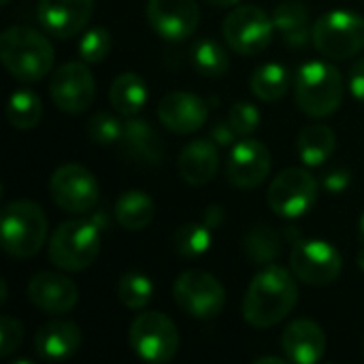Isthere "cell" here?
<instances>
[{
    "label": "cell",
    "mask_w": 364,
    "mask_h": 364,
    "mask_svg": "<svg viewBox=\"0 0 364 364\" xmlns=\"http://www.w3.org/2000/svg\"><path fill=\"white\" fill-rule=\"evenodd\" d=\"M299 288L284 267L262 269L250 284L243 299V318L256 328H271L296 307Z\"/></svg>",
    "instance_id": "obj_1"
},
{
    "label": "cell",
    "mask_w": 364,
    "mask_h": 364,
    "mask_svg": "<svg viewBox=\"0 0 364 364\" xmlns=\"http://www.w3.org/2000/svg\"><path fill=\"white\" fill-rule=\"evenodd\" d=\"M0 58L4 68L19 81L32 83L43 79L53 64V47L34 28L13 26L0 36Z\"/></svg>",
    "instance_id": "obj_2"
},
{
    "label": "cell",
    "mask_w": 364,
    "mask_h": 364,
    "mask_svg": "<svg viewBox=\"0 0 364 364\" xmlns=\"http://www.w3.org/2000/svg\"><path fill=\"white\" fill-rule=\"evenodd\" d=\"M102 250V226L94 218L70 220L55 228L49 243L51 262L68 273L87 269Z\"/></svg>",
    "instance_id": "obj_3"
},
{
    "label": "cell",
    "mask_w": 364,
    "mask_h": 364,
    "mask_svg": "<svg viewBox=\"0 0 364 364\" xmlns=\"http://www.w3.org/2000/svg\"><path fill=\"white\" fill-rule=\"evenodd\" d=\"M294 98L309 117L333 115L343 100V77L328 62H307L296 73Z\"/></svg>",
    "instance_id": "obj_4"
},
{
    "label": "cell",
    "mask_w": 364,
    "mask_h": 364,
    "mask_svg": "<svg viewBox=\"0 0 364 364\" xmlns=\"http://www.w3.org/2000/svg\"><path fill=\"white\" fill-rule=\"evenodd\" d=\"M2 247L13 258L34 256L47 239V218L32 200H15L2 209Z\"/></svg>",
    "instance_id": "obj_5"
},
{
    "label": "cell",
    "mask_w": 364,
    "mask_h": 364,
    "mask_svg": "<svg viewBox=\"0 0 364 364\" xmlns=\"http://www.w3.org/2000/svg\"><path fill=\"white\" fill-rule=\"evenodd\" d=\"M316 49L331 60H348L364 49V17L354 11H328L311 30Z\"/></svg>",
    "instance_id": "obj_6"
},
{
    "label": "cell",
    "mask_w": 364,
    "mask_h": 364,
    "mask_svg": "<svg viewBox=\"0 0 364 364\" xmlns=\"http://www.w3.org/2000/svg\"><path fill=\"white\" fill-rule=\"evenodd\" d=\"M128 341L145 363H168L179 350V333L171 318L160 311H145L130 324Z\"/></svg>",
    "instance_id": "obj_7"
},
{
    "label": "cell",
    "mask_w": 364,
    "mask_h": 364,
    "mask_svg": "<svg viewBox=\"0 0 364 364\" xmlns=\"http://www.w3.org/2000/svg\"><path fill=\"white\" fill-rule=\"evenodd\" d=\"M275 23L256 4H243L228 13L222 32L230 49L243 55H256L264 51L273 41Z\"/></svg>",
    "instance_id": "obj_8"
},
{
    "label": "cell",
    "mask_w": 364,
    "mask_h": 364,
    "mask_svg": "<svg viewBox=\"0 0 364 364\" xmlns=\"http://www.w3.org/2000/svg\"><path fill=\"white\" fill-rule=\"evenodd\" d=\"M49 194L62 211L83 215L98 205L100 186L85 166L64 164L51 175Z\"/></svg>",
    "instance_id": "obj_9"
},
{
    "label": "cell",
    "mask_w": 364,
    "mask_h": 364,
    "mask_svg": "<svg viewBox=\"0 0 364 364\" xmlns=\"http://www.w3.org/2000/svg\"><path fill=\"white\" fill-rule=\"evenodd\" d=\"M177 305L196 320L218 318L226 303L224 286L205 271H186L177 277L173 288Z\"/></svg>",
    "instance_id": "obj_10"
},
{
    "label": "cell",
    "mask_w": 364,
    "mask_h": 364,
    "mask_svg": "<svg viewBox=\"0 0 364 364\" xmlns=\"http://www.w3.org/2000/svg\"><path fill=\"white\" fill-rule=\"evenodd\" d=\"M290 267L301 282L309 286H328L339 277L343 269V258L339 250L328 241L303 239L296 241L292 247Z\"/></svg>",
    "instance_id": "obj_11"
},
{
    "label": "cell",
    "mask_w": 364,
    "mask_h": 364,
    "mask_svg": "<svg viewBox=\"0 0 364 364\" xmlns=\"http://www.w3.org/2000/svg\"><path fill=\"white\" fill-rule=\"evenodd\" d=\"M318 200V181L305 168L282 171L269 188L271 209L288 220H296L311 211Z\"/></svg>",
    "instance_id": "obj_12"
},
{
    "label": "cell",
    "mask_w": 364,
    "mask_h": 364,
    "mask_svg": "<svg viewBox=\"0 0 364 364\" xmlns=\"http://www.w3.org/2000/svg\"><path fill=\"white\" fill-rule=\"evenodd\" d=\"M53 105L64 113H83L96 94L94 77L85 62H66L53 75L49 83Z\"/></svg>",
    "instance_id": "obj_13"
},
{
    "label": "cell",
    "mask_w": 364,
    "mask_h": 364,
    "mask_svg": "<svg viewBox=\"0 0 364 364\" xmlns=\"http://www.w3.org/2000/svg\"><path fill=\"white\" fill-rule=\"evenodd\" d=\"M147 19L158 36L179 43L190 38L198 28L200 9L196 0H149Z\"/></svg>",
    "instance_id": "obj_14"
},
{
    "label": "cell",
    "mask_w": 364,
    "mask_h": 364,
    "mask_svg": "<svg viewBox=\"0 0 364 364\" xmlns=\"http://www.w3.org/2000/svg\"><path fill=\"white\" fill-rule=\"evenodd\" d=\"M94 13V0H38L36 19L55 38L77 36Z\"/></svg>",
    "instance_id": "obj_15"
},
{
    "label": "cell",
    "mask_w": 364,
    "mask_h": 364,
    "mask_svg": "<svg viewBox=\"0 0 364 364\" xmlns=\"http://www.w3.org/2000/svg\"><path fill=\"white\" fill-rule=\"evenodd\" d=\"M271 171V154L264 143L245 139L237 143L226 162V177L235 188L252 190L260 186Z\"/></svg>",
    "instance_id": "obj_16"
},
{
    "label": "cell",
    "mask_w": 364,
    "mask_h": 364,
    "mask_svg": "<svg viewBox=\"0 0 364 364\" xmlns=\"http://www.w3.org/2000/svg\"><path fill=\"white\" fill-rule=\"evenodd\" d=\"M28 299L43 314L60 316V314H68L77 305L79 290L68 277H64L60 273H47L45 271V273H38L30 279Z\"/></svg>",
    "instance_id": "obj_17"
},
{
    "label": "cell",
    "mask_w": 364,
    "mask_h": 364,
    "mask_svg": "<svg viewBox=\"0 0 364 364\" xmlns=\"http://www.w3.org/2000/svg\"><path fill=\"white\" fill-rule=\"evenodd\" d=\"M160 122L175 134H192L207 122V105L190 92H171L158 102Z\"/></svg>",
    "instance_id": "obj_18"
},
{
    "label": "cell",
    "mask_w": 364,
    "mask_h": 364,
    "mask_svg": "<svg viewBox=\"0 0 364 364\" xmlns=\"http://www.w3.org/2000/svg\"><path fill=\"white\" fill-rule=\"evenodd\" d=\"M119 145L124 154L136 164L156 166L164 158V143L158 130H154L149 122L141 117H128V122H124Z\"/></svg>",
    "instance_id": "obj_19"
},
{
    "label": "cell",
    "mask_w": 364,
    "mask_h": 364,
    "mask_svg": "<svg viewBox=\"0 0 364 364\" xmlns=\"http://www.w3.org/2000/svg\"><path fill=\"white\" fill-rule=\"evenodd\" d=\"M282 348L292 363L316 364L326 352V335L311 320H294L284 331Z\"/></svg>",
    "instance_id": "obj_20"
},
{
    "label": "cell",
    "mask_w": 364,
    "mask_h": 364,
    "mask_svg": "<svg viewBox=\"0 0 364 364\" xmlns=\"http://www.w3.org/2000/svg\"><path fill=\"white\" fill-rule=\"evenodd\" d=\"M81 339L83 337L77 324L66 320H53L36 331L34 348L43 360L60 363L77 354V350L81 348Z\"/></svg>",
    "instance_id": "obj_21"
},
{
    "label": "cell",
    "mask_w": 364,
    "mask_h": 364,
    "mask_svg": "<svg viewBox=\"0 0 364 364\" xmlns=\"http://www.w3.org/2000/svg\"><path fill=\"white\" fill-rule=\"evenodd\" d=\"M177 168H179V175L183 177V181H188L190 186L209 183L220 168L218 145L207 139H196V141L188 143L179 154Z\"/></svg>",
    "instance_id": "obj_22"
},
{
    "label": "cell",
    "mask_w": 364,
    "mask_h": 364,
    "mask_svg": "<svg viewBox=\"0 0 364 364\" xmlns=\"http://www.w3.org/2000/svg\"><path fill=\"white\" fill-rule=\"evenodd\" d=\"M275 30L284 36L286 45L290 47H305L311 32H309V11L299 0H286L273 11Z\"/></svg>",
    "instance_id": "obj_23"
},
{
    "label": "cell",
    "mask_w": 364,
    "mask_h": 364,
    "mask_svg": "<svg viewBox=\"0 0 364 364\" xmlns=\"http://www.w3.org/2000/svg\"><path fill=\"white\" fill-rule=\"evenodd\" d=\"M156 215V205L143 190H128L115 203V218L122 228L136 232L151 224Z\"/></svg>",
    "instance_id": "obj_24"
},
{
    "label": "cell",
    "mask_w": 364,
    "mask_h": 364,
    "mask_svg": "<svg viewBox=\"0 0 364 364\" xmlns=\"http://www.w3.org/2000/svg\"><path fill=\"white\" fill-rule=\"evenodd\" d=\"M109 98L119 115L134 117L147 102V85L136 73H122L111 83Z\"/></svg>",
    "instance_id": "obj_25"
},
{
    "label": "cell",
    "mask_w": 364,
    "mask_h": 364,
    "mask_svg": "<svg viewBox=\"0 0 364 364\" xmlns=\"http://www.w3.org/2000/svg\"><path fill=\"white\" fill-rule=\"evenodd\" d=\"M296 147H299V156H301L303 164L316 168V166H322L333 156V151L337 147V139L328 126L311 124L301 130Z\"/></svg>",
    "instance_id": "obj_26"
},
{
    "label": "cell",
    "mask_w": 364,
    "mask_h": 364,
    "mask_svg": "<svg viewBox=\"0 0 364 364\" xmlns=\"http://www.w3.org/2000/svg\"><path fill=\"white\" fill-rule=\"evenodd\" d=\"M288 85H290L288 68L277 62L262 64L252 75V92L264 102H275L284 98L288 92Z\"/></svg>",
    "instance_id": "obj_27"
},
{
    "label": "cell",
    "mask_w": 364,
    "mask_h": 364,
    "mask_svg": "<svg viewBox=\"0 0 364 364\" xmlns=\"http://www.w3.org/2000/svg\"><path fill=\"white\" fill-rule=\"evenodd\" d=\"M43 115V102L32 90H15L6 105V117L17 130H32Z\"/></svg>",
    "instance_id": "obj_28"
},
{
    "label": "cell",
    "mask_w": 364,
    "mask_h": 364,
    "mask_svg": "<svg viewBox=\"0 0 364 364\" xmlns=\"http://www.w3.org/2000/svg\"><path fill=\"white\" fill-rule=\"evenodd\" d=\"M192 62L205 77H222L230 66L226 49L215 38H200L192 47Z\"/></svg>",
    "instance_id": "obj_29"
},
{
    "label": "cell",
    "mask_w": 364,
    "mask_h": 364,
    "mask_svg": "<svg viewBox=\"0 0 364 364\" xmlns=\"http://www.w3.org/2000/svg\"><path fill=\"white\" fill-rule=\"evenodd\" d=\"M173 250L183 258H198L211 247V228L207 224H183L173 232Z\"/></svg>",
    "instance_id": "obj_30"
},
{
    "label": "cell",
    "mask_w": 364,
    "mask_h": 364,
    "mask_svg": "<svg viewBox=\"0 0 364 364\" xmlns=\"http://www.w3.org/2000/svg\"><path fill=\"white\" fill-rule=\"evenodd\" d=\"M243 247H245L247 258L254 264H271L279 256L282 241H279L277 232L271 230L269 226H258L247 232Z\"/></svg>",
    "instance_id": "obj_31"
},
{
    "label": "cell",
    "mask_w": 364,
    "mask_h": 364,
    "mask_svg": "<svg viewBox=\"0 0 364 364\" xmlns=\"http://www.w3.org/2000/svg\"><path fill=\"white\" fill-rule=\"evenodd\" d=\"M154 296V284L143 273H126L117 284V299L128 309H143Z\"/></svg>",
    "instance_id": "obj_32"
},
{
    "label": "cell",
    "mask_w": 364,
    "mask_h": 364,
    "mask_svg": "<svg viewBox=\"0 0 364 364\" xmlns=\"http://www.w3.org/2000/svg\"><path fill=\"white\" fill-rule=\"evenodd\" d=\"M109 51H111V34L102 26L90 28L79 41V55L85 64L102 62L109 55Z\"/></svg>",
    "instance_id": "obj_33"
},
{
    "label": "cell",
    "mask_w": 364,
    "mask_h": 364,
    "mask_svg": "<svg viewBox=\"0 0 364 364\" xmlns=\"http://www.w3.org/2000/svg\"><path fill=\"white\" fill-rule=\"evenodd\" d=\"M124 124L111 113H94L87 122V136L96 145H115L122 141Z\"/></svg>",
    "instance_id": "obj_34"
},
{
    "label": "cell",
    "mask_w": 364,
    "mask_h": 364,
    "mask_svg": "<svg viewBox=\"0 0 364 364\" xmlns=\"http://www.w3.org/2000/svg\"><path fill=\"white\" fill-rule=\"evenodd\" d=\"M228 122L232 124V128H235L239 134L247 136V134H252V132L258 128V124H260V113H258V109H256L252 102H237V105L230 109V113H228Z\"/></svg>",
    "instance_id": "obj_35"
},
{
    "label": "cell",
    "mask_w": 364,
    "mask_h": 364,
    "mask_svg": "<svg viewBox=\"0 0 364 364\" xmlns=\"http://www.w3.org/2000/svg\"><path fill=\"white\" fill-rule=\"evenodd\" d=\"M21 339H23L21 324L15 318L4 316L0 320V356L2 358H9L21 346Z\"/></svg>",
    "instance_id": "obj_36"
},
{
    "label": "cell",
    "mask_w": 364,
    "mask_h": 364,
    "mask_svg": "<svg viewBox=\"0 0 364 364\" xmlns=\"http://www.w3.org/2000/svg\"><path fill=\"white\" fill-rule=\"evenodd\" d=\"M239 136V132L232 128V124L226 119V122H220L211 128V141L218 145V147H228L235 143V139Z\"/></svg>",
    "instance_id": "obj_37"
},
{
    "label": "cell",
    "mask_w": 364,
    "mask_h": 364,
    "mask_svg": "<svg viewBox=\"0 0 364 364\" xmlns=\"http://www.w3.org/2000/svg\"><path fill=\"white\" fill-rule=\"evenodd\" d=\"M350 92L356 100L364 102V58L358 60L350 70Z\"/></svg>",
    "instance_id": "obj_38"
},
{
    "label": "cell",
    "mask_w": 364,
    "mask_h": 364,
    "mask_svg": "<svg viewBox=\"0 0 364 364\" xmlns=\"http://www.w3.org/2000/svg\"><path fill=\"white\" fill-rule=\"evenodd\" d=\"M350 186V173L348 171H333L328 173V177L324 179V188L331 194H339Z\"/></svg>",
    "instance_id": "obj_39"
},
{
    "label": "cell",
    "mask_w": 364,
    "mask_h": 364,
    "mask_svg": "<svg viewBox=\"0 0 364 364\" xmlns=\"http://www.w3.org/2000/svg\"><path fill=\"white\" fill-rule=\"evenodd\" d=\"M222 222H224V209L218 207V205H211V207L205 211V224L213 230V228H218Z\"/></svg>",
    "instance_id": "obj_40"
},
{
    "label": "cell",
    "mask_w": 364,
    "mask_h": 364,
    "mask_svg": "<svg viewBox=\"0 0 364 364\" xmlns=\"http://www.w3.org/2000/svg\"><path fill=\"white\" fill-rule=\"evenodd\" d=\"M207 2L213 4V6H220V9H228V6L239 4V0H207Z\"/></svg>",
    "instance_id": "obj_41"
},
{
    "label": "cell",
    "mask_w": 364,
    "mask_h": 364,
    "mask_svg": "<svg viewBox=\"0 0 364 364\" xmlns=\"http://www.w3.org/2000/svg\"><path fill=\"white\" fill-rule=\"evenodd\" d=\"M264 363H273V364H284L286 358H277V356H264V358H256L254 364H264Z\"/></svg>",
    "instance_id": "obj_42"
},
{
    "label": "cell",
    "mask_w": 364,
    "mask_h": 364,
    "mask_svg": "<svg viewBox=\"0 0 364 364\" xmlns=\"http://www.w3.org/2000/svg\"><path fill=\"white\" fill-rule=\"evenodd\" d=\"M4 301H6V284L0 282V303H4Z\"/></svg>",
    "instance_id": "obj_43"
},
{
    "label": "cell",
    "mask_w": 364,
    "mask_h": 364,
    "mask_svg": "<svg viewBox=\"0 0 364 364\" xmlns=\"http://www.w3.org/2000/svg\"><path fill=\"white\" fill-rule=\"evenodd\" d=\"M358 235H360V241H363L364 245V213L363 218H360V224H358Z\"/></svg>",
    "instance_id": "obj_44"
},
{
    "label": "cell",
    "mask_w": 364,
    "mask_h": 364,
    "mask_svg": "<svg viewBox=\"0 0 364 364\" xmlns=\"http://www.w3.org/2000/svg\"><path fill=\"white\" fill-rule=\"evenodd\" d=\"M358 267L364 271V245L363 250H360V254H358Z\"/></svg>",
    "instance_id": "obj_45"
},
{
    "label": "cell",
    "mask_w": 364,
    "mask_h": 364,
    "mask_svg": "<svg viewBox=\"0 0 364 364\" xmlns=\"http://www.w3.org/2000/svg\"><path fill=\"white\" fill-rule=\"evenodd\" d=\"M9 2H11V0H2V4H9Z\"/></svg>",
    "instance_id": "obj_46"
}]
</instances>
